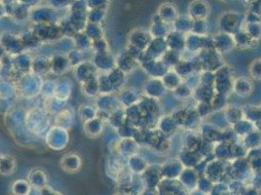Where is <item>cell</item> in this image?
Listing matches in <instances>:
<instances>
[{
	"label": "cell",
	"instance_id": "7",
	"mask_svg": "<svg viewBox=\"0 0 261 195\" xmlns=\"http://www.w3.org/2000/svg\"><path fill=\"white\" fill-rule=\"evenodd\" d=\"M37 60L32 62L31 69L34 70V73L37 75L45 74L49 71H51V61L45 60V57L36 58Z\"/></svg>",
	"mask_w": 261,
	"mask_h": 195
},
{
	"label": "cell",
	"instance_id": "6",
	"mask_svg": "<svg viewBox=\"0 0 261 195\" xmlns=\"http://www.w3.org/2000/svg\"><path fill=\"white\" fill-rule=\"evenodd\" d=\"M16 169L15 158L9 155H1L0 157V175L10 176Z\"/></svg>",
	"mask_w": 261,
	"mask_h": 195
},
{
	"label": "cell",
	"instance_id": "12",
	"mask_svg": "<svg viewBox=\"0 0 261 195\" xmlns=\"http://www.w3.org/2000/svg\"><path fill=\"white\" fill-rule=\"evenodd\" d=\"M243 1H244L245 3H247V4H250V3H251L253 0H243Z\"/></svg>",
	"mask_w": 261,
	"mask_h": 195
},
{
	"label": "cell",
	"instance_id": "13",
	"mask_svg": "<svg viewBox=\"0 0 261 195\" xmlns=\"http://www.w3.org/2000/svg\"><path fill=\"white\" fill-rule=\"evenodd\" d=\"M115 195H126V194H124V193H123V192H118V193H116V194Z\"/></svg>",
	"mask_w": 261,
	"mask_h": 195
},
{
	"label": "cell",
	"instance_id": "1",
	"mask_svg": "<svg viewBox=\"0 0 261 195\" xmlns=\"http://www.w3.org/2000/svg\"><path fill=\"white\" fill-rule=\"evenodd\" d=\"M50 135H52V141L47 142L48 146L52 149H61L67 147L68 142H70V136L68 134L67 129L61 127H53L49 131Z\"/></svg>",
	"mask_w": 261,
	"mask_h": 195
},
{
	"label": "cell",
	"instance_id": "11",
	"mask_svg": "<svg viewBox=\"0 0 261 195\" xmlns=\"http://www.w3.org/2000/svg\"><path fill=\"white\" fill-rule=\"evenodd\" d=\"M250 8H251V12L257 14L258 16H261V0H253L250 3Z\"/></svg>",
	"mask_w": 261,
	"mask_h": 195
},
{
	"label": "cell",
	"instance_id": "3",
	"mask_svg": "<svg viewBox=\"0 0 261 195\" xmlns=\"http://www.w3.org/2000/svg\"><path fill=\"white\" fill-rule=\"evenodd\" d=\"M27 182L31 185L32 188L39 191L47 185V176L40 168H34L28 174Z\"/></svg>",
	"mask_w": 261,
	"mask_h": 195
},
{
	"label": "cell",
	"instance_id": "8",
	"mask_svg": "<svg viewBox=\"0 0 261 195\" xmlns=\"http://www.w3.org/2000/svg\"><path fill=\"white\" fill-rule=\"evenodd\" d=\"M177 15H178V13H177L175 6H173L170 3H165L164 5H162L160 7L159 16H160L162 21L173 22L177 19Z\"/></svg>",
	"mask_w": 261,
	"mask_h": 195
},
{
	"label": "cell",
	"instance_id": "5",
	"mask_svg": "<svg viewBox=\"0 0 261 195\" xmlns=\"http://www.w3.org/2000/svg\"><path fill=\"white\" fill-rule=\"evenodd\" d=\"M71 63L68 56L57 55L51 60V71L57 75L64 73L71 67Z\"/></svg>",
	"mask_w": 261,
	"mask_h": 195
},
{
	"label": "cell",
	"instance_id": "4",
	"mask_svg": "<svg viewBox=\"0 0 261 195\" xmlns=\"http://www.w3.org/2000/svg\"><path fill=\"white\" fill-rule=\"evenodd\" d=\"M209 13V7L204 0H195L189 6V14L192 19L204 20Z\"/></svg>",
	"mask_w": 261,
	"mask_h": 195
},
{
	"label": "cell",
	"instance_id": "2",
	"mask_svg": "<svg viewBox=\"0 0 261 195\" xmlns=\"http://www.w3.org/2000/svg\"><path fill=\"white\" fill-rule=\"evenodd\" d=\"M61 169L67 173L73 174L78 172L82 166V161L78 154L76 153H68L62 156L59 162Z\"/></svg>",
	"mask_w": 261,
	"mask_h": 195
},
{
	"label": "cell",
	"instance_id": "10",
	"mask_svg": "<svg viewBox=\"0 0 261 195\" xmlns=\"http://www.w3.org/2000/svg\"><path fill=\"white\" fill-rule=\"evenodd\" d=\"M39 195H62L61 192H59L58 190L52 188L51 186L46 185L45 187H43L42 189L39 190Z\"/></svg>",
	"mask_w": 261,
	"mask_h": 195
},
{
	"label": "cell",
	"instance_id": "9",
	"mask_svg": "<svg viewBox=\"0 0 261 195\" xmlns=\"http://www.w3.org/2000/svg\"><path fill=\"white\" fill-rule=\"evenodd\" d=\"M31 185L27 181L17 180L11 185L13 195H29L31 192Z\"/></svg>",
	"mask_w": 261,
	"mask_h": 195
}]
</instances>
